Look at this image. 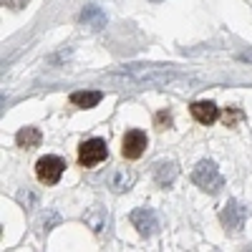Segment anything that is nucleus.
I'll return each mask as SVG.
<instances>
[{
    "mask_svg": "<svg viewBox=\"0 0 252 252\" xmlns=\"http://www.w3.org/2000/svg\"><path fill=\"white\" fill-rule=\"evenodd\" d=\"M192 182H194L199 189L209 192V194L220 192L222 184H224V182H222V174H220V169H217L215 161H199V164L194 166V172H192Z\"/></svg>",
    "mask_w": 252,
    "mask_h": 252,
    "instance_id": "obj_1",
    "label": "nucleus"
},
{
    "mask_svg": "<svg viewBox=\"0 0 252 252\" xmlns=\"http://www.w3.org/2000/svg\"><path fill=\"white\" fill-rule=\"evenodd\" d=\"M66 169V161L61 157H53V154H46L35 161V177L43 182V184H56Z\"/></svg>",
    "mask_w": 252,
    "mask_h": 252,
    "instance_id": "obj_2",
    "label": "nucleus"
},
{
    "mask_svg": "<svg viewBox=\"0 0 252 252\" xmlns=\"http://www.w3.org/2000/svg\"><path fill=\"white\" fill-rule=\"evenodd\" d=\"M106 157H109V149H106V141L103 139H89V141H83L81 149H78L81 166H96Z\"/></svg>",
    "mask_w": 252,
    "mask_h": 252,
    "instance_id": "obj_3",
    "label": "nucleus"
},
{
    "mask_svg": "<svg viewBox=\"0 0 252 252\" xmlns=\"http://www.w3.org/2000/svg\"><path fill=\"white\" fill-rule=\"evenodd\" d=\"M146 144H149V139H146L144 131L129 129V131L124 134V141H121V154H124V159H139V157L146 152Z\"/></svg>",
    "mask_w": 252,
    "mask_h": 252,
    "instance_id": "obj_4",
    "label": "nucleus"
},
{
    "mask_svg": "<svg viewBox=\"0 0 252 252\" xmlns=\"http://www.w3.org/2000/svg\"><path fill=\"white\" fill-rule=\"evenodd\" d=\"M131 224L139 229V235L144 237H149L157 232V227H159V217L157 212H152V209H146V207H139L131 212Z\"/></svg>",
    "mask_w": 252,
    "mask_h": 252,
    "instance_id": "obj_5",
    "label": "nucleus"
},
{
    "mask_svg": "<svg viewBox=\"0 0 252 252\" xmlns=\"http://www.w3.org/2000/svg\"><path fill=\"white\" fill-rule=\"evenodd\" d=\"M245 217H247V209L237 199H229L222 209V224L227 229H232V232H237V229L245 224Z\"/></svg>",
    "mask_w": 252,
    "mask_h": 252,
    "instance_id": "obj_6",
    "label": "nucleus"
},
{
    "mask_svg": "<svg viewBox=\"0 0 252 252\" xmlns=\"http://www.w3.org/2000/svg\"><path fill=\"white\" fill-rule=\"evenodd\" d=\"M192 116L199 121V124H215L220 111L212 101H194L192 103Z\"/></svg>",
    "mask_w": 252,
    "mask_h": 252,
    "instance_id": "obj_7",
    "label": "nucleus"
},
{
    "mask_svg": "<svg viewBox=\"0 0 252 252\" xmlns=\"http://www.w3.org/2000/svg\"><path fill=\"white\" fill-rule=\"evenodd\" d=\"M154 177H157V184H159V187H169V184L177 179V164H172V161L157 164Z\"/></svg>",
    "mask_w": 252,
    "mask_h": 252,
    "instance_id": "obj_8",
    "label": "nucleus"
},
{
    "mask_svg": "<svg viewBox=\"0 0 252 252\" xmlns=\"http://www.w3.org/2000/svg\"><path fill=\"white\" fill-rule=\"evenodd\" d=\"M98 101H101L98 91H76V94H71V103L78 106V109H94Z\"/></svg>",
    "mask_w": 252,
    "mask_h": 252,
    "instance_id": "obj_9",
    "label": "nucleus"
},
{
    "mask_svg": "<svg viewBox=\"0 0 252 252\" xmlns=\"http://www.w3.org/2000/svg\"><path fill=\"white\" fill-rule=\"evenodd\" d=\"M40 144V131L35 126H26V129L18 131V146H23V149H33V146Z\"/></svg>",
    "mask_w": 252,
    "mask_h": 252,
    "instance_id": "obj_10",
    "label": "nucleus"
},
{
    "mask_svg": "<svg viewBox=\"0 0 252 252\" xmlns=\"http://www.w3.org/2000/svg\"><path fill=\"white\" fill-rule=\"evenodd\" d=\"M131 182H134V177L129 172H124V169H119L109 177V187L114 189V192H126V189L131 187Z\"/></svg>",
    "mask_w": 252,
    "mask_h": 252,
    "instance_id": "obj_11",
    "label": "nucleus"
},
{
    "mask_svg": "<svg viewBox=\"0 0 252 252\" xmlns=\"http://www.w3.org/2000/svg\"><path fill=\"white\" fill-rule=\"evenodd\" d=\"M157 121H159V129H166V126L172 124V119L166 116V114H159V119H157Z\"/></svg>",
    "mask_w": 252,
    "mask_h": 252,
    "instance_id": "obj_12",
    "label": "nucleus"
},
{
    "mask_svg": "<svg viewBox=\"0 0 252 252\" xmlns=\"http://www.w3.org/2000/svg\"><path fill=\"white\" fill-rule=\"evenodd\" d=\"M152 3H161V0H152Z\"/></svg>",
    "mask_w": 252,
    "mask_h": 252,
    "instance_id": "obj_13",
    "label": "nucleus"
}]
</instances>
